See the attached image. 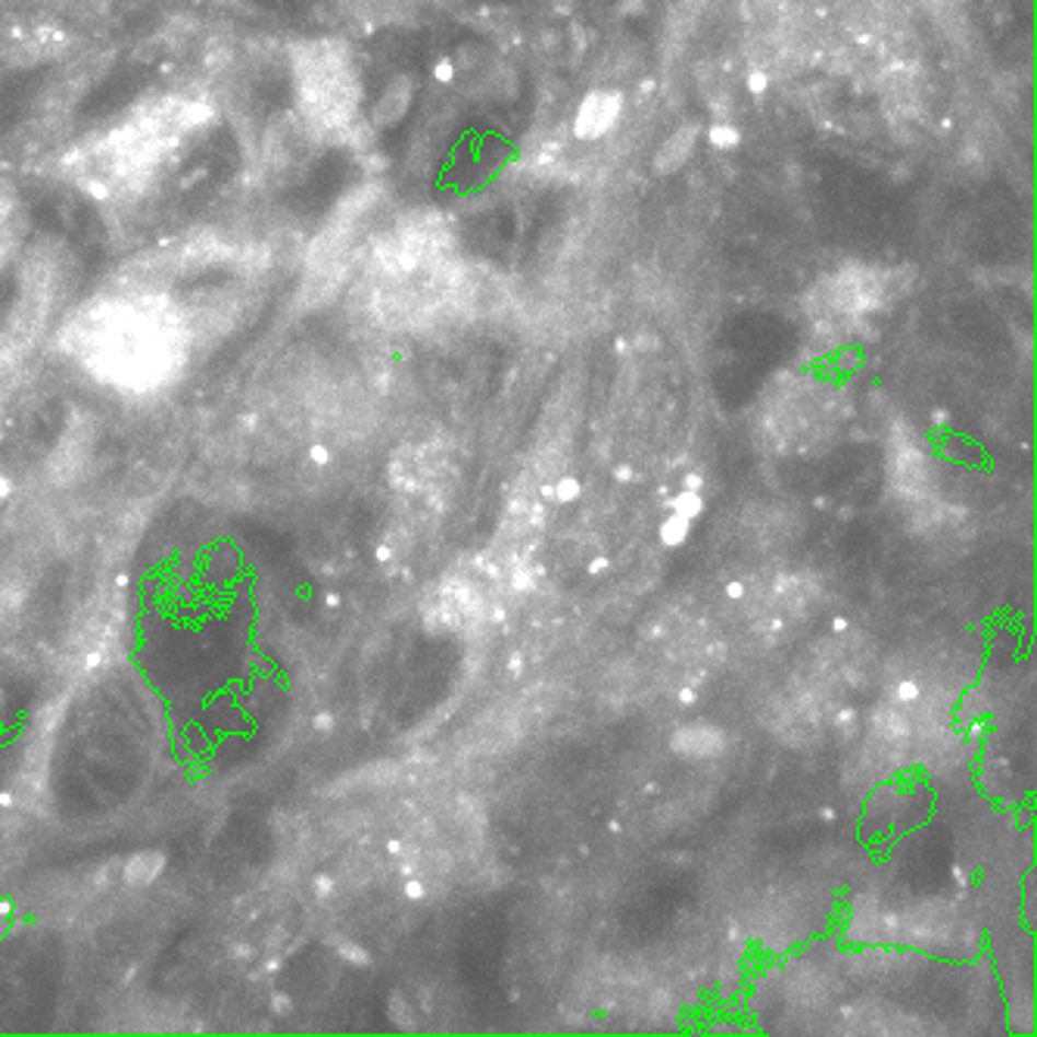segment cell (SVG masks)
Segmentation results:
<instances>
[{
    "instance_id": "23",
    "label": "cell",
    "mask_w": 1037,
    "mask_h": 1037,
    "mask_svg": "<svg viewBox=\"0 0 1037 1037\" xmlns=\"http://www.w3.org/2000/svg\"><path fill=\"white\" fill-rule=\"evenodd\" d=\"M832 630H835V632H844V630H848V620H844V617H835V620H832Z\"/></svg>"
},
{
    "instance_id": "6",
    "label": "cell",
    "mask_w": 1037,
    "mask_h": 1037,
    "mask_svg": "<svg viewBox=\"0 0 1037 1037\" xmlns=\"http://www.w3.org/2000/svg\"><path fill=\"white\" fill-rule=\"evenodd\" d=\"M698 138H701V125L698 123H686L679 125L676 131L667 135V141L657 147V153H654V172L657 175H673V172H679L683 165L689 163V156L695 153V147H698Z\"/></svg>"
},
{
    "instance_id": "15",
    "label": "cell",
    "mask_w": 1037,
    "mask_h": 1037,
    "mask_svg": "<svg viewBox=\"0 0 1037 1037\" xmlns=\"http://www.w3.org/2000/svg\"><path fill=\"white\" fill-rule=\"evenodd\" d=\"M748 88H751L754 94H764V91H767V75H764V72H751V75H748Z\"/></svg>"
},
{
    "instance_id": "12",
    "label": "cell",
    "mask_w": 1037,
    "mask_h": 1037,
    "mask_svg": "<svg viewBox=\"0 0 1037 1037\" xmlns=\"http://www.w3.org/2000/svg\"><path fill=\"white\" fill-rule=\"evenodd\" d=\"M895 695H897V701H907V704H910V701H919V686H916L913 679H900Z\"/></svg>"
},
{
    "instance_id": "25",
    "label": "cell",
    "mask_w": 1037,
    "mask_h": 1037,
    "mask_svg": "<svg viewBox=\"0 0 1037 1037\" xmlns=\"http://www.w3.org/2000/svg\"><path fill=\"white\" fill-rule=\"evenodd\" d=\"M543 499H555V487H551V483H546V487H543Z\"/></svg>"
},
{
    "instance_id": "13",
    "label": "cell",
    "mask_w": 1037,
    "mask_h": 1037,
    "mask_svg": "<svg viewBox=\"0 0 1037 1037\" xmlns=\"http://www.w3.org/2000/svg\"><path fill=\"white\" fill-rule=\"evenodd\" d=\"M511 586H514V592H529L533 590V573H529V570H517L514 580H511Z\"/></svg>"
},
{
    "instance_id": "16",
    "label": "cell",
    "mask_w": 1037,
    "mask_h": 1037,
    "mask_svg": "<svg viewBox=\"0 0 1037 1037\" xmlns=\"http://www.w3.org/2000/svg\"><path fill=\"white\" fill-rule=\"evenodd\" d=\"M406 897H411V900H421V897H424V885H421L418 878H411V882L406 885Z\"/></svg>"
},
{
    "instance_id": "7",
    "label": "cell",
    "mask_w": 1037,
    "mask_h": 1037,
    "mask_svg": "<svg viewBox=\"0 0 1037 1037\" xmlns=\"http://www.w3.org/2000/svg\"><path fill=\"white\" fill-rule=\"evenodd\" d=\"M411 97H415V84H411V79H406V75L393 79V82L384 88L381 101L374 103V113H371L374 128H393L396 123H403V116H406L408 106H411Z\"/></svg>"
},
{
    "instance_id": "3",
    "label": "cell",
    "mask_w": 1037,
    "mask_h": 1037,
    "mask_svg": "<svg viewBox=\"0 0 1037 1037\" xmlns=\"http://www.w3.org/2000/svg\"><path fill=\"white\" fill-rule=\"evenodd\" d=\"M296 94L312 135H337L356 125L359 79L346 44H305L296 54Z\"/></svg>"
},
{
    "instance_id": "2",
    "label": "cell",
    "mask_w": 1037,
    "mask_h": 1037,
    "mask_svg": "<svg viewBox=\"0 0 1037 1037\" xmlns=\"http://www.w3.org/2000/svg\"><path fill=\"white\" fill-rule=\"evenodd\" d=\"M197 123L200 113L194 103L178 97L150 103L79 153V178L103 184V190L143 182Z\"/></svg>"
},
{
    "instance_id": "17",
    "label": "cell",
    "mask_w": 1037,
    "mask_h": 1037,
    "mask_svg": "<svg viewBox=\"0 0 1037 1037\" xmlns=\"http://www.w3.org/2000/svg\"><path fill=\"white\" fill-rule=\"evenodd\" d=\"M509 671H511V676H521V671H524V654H521V651H514V654H511Z\"/></svg>"
},
{
    "instance_id": "5",
    "label": "cell",
    "mask_w": 1037,
    "mask_h": 1037,
    "mask_svg": "<svg viewBox=\"0 0 1037 1037\" xmlns=\"http://www.w3.org/2000/svg\"><path fill=\"white\" fill-rule=\"evenodd\" d=\"M624 116V94L620 91H608V88H598L583 97V103L576 106V116H573V135L580 141H598L614 131V125L620 123Z\"/></svg>"
},
{
    "instance_id": "19",
    "label": "cell",
    "mask_w": 1037,
    "mask_h": 1037,
    "mask_svg": "<svg viewBox=\"0 0 1037 1037\" xmlns=\"http://www.w3.org/2000/svg\"><path fill=\"white\" fill-rule=\"evenodd\" d=\"M676 698H679V704H686V708H691V704H695V701H698V691L691 689H679V695H676Z\"/></svg>"
},
{
    "instance_id": "21",
    "label": "cell",
    "mask_w": 1037,
    "mask_h": 1037,
    "mask_svg": "<svg viewBox=\"0 0 1037 1037\" xmlns=\"http://www.w3.org/2000/svg\"><path fill=\"white\" fill-rule=\"evenodd\" d=\"M614 477H617L620 483H630V480H632V468H627V465H620V468L614 470Z\"/></svg>"
},
{
    "instance_id": "1",
    "label": "cell",
    "mask_w": 1037,
    "mask_h": 1037,
    "mask_svg": "<svg viewBox=\"0 0 1037 1037\" xmlns=\"http://www.w3.org/2000/svg\"><path fill=\"white\" fill-rule=\"evenodd\" d=\"M66 337L101 381L150 389L182 368L190 325L178 303L160 296V290L131 287V293L84 305Z\"/></svg>"
},
{
    "instance_id": "18",
    "label": "cell",
    "mask_w": 1037,
    "mask_h": 1037,
    "mask_svg": "<svg viewBox=\"0 0 1037 1037\" xmlns=\"http://www.w3.org/2000/svg\"><path fill=\"white\" fill-rule=\"evenodd\" d=\"M605 570H608V558H605V555H598V558H592V564H590V573H592V576H598V573H605Z\"/></svg>"
},
{
    "instance_id": "9",
    "label": "cell",
    "mask_w": 1037,
    "mask_h": 1037,
    "mask_svg": "<svg viewBox=\"0 0 1037 1037\" xmlns=\"http://www.w3.org/2000/svg\"><path fill=\"white\" fill-rule=\"evenodd\" d=\"M671 509L673 514H683V517H701L704 514V499H701V492H695V489H683V492H676L671 499Z\"/></svg>"
},
{
    "instance_id": "26",
    "label": "cell",
    "mask_w": 1037,
    "mask_h": 1037,
    "mask_svg": "<svg viewBox=\"0 0 1037 1037\" xmlns=\"http://www.w3.org/2000/svg\"><path fill=\"white\" fill-rule=\"evenodd\" d=\"M848 720L854 723V711H841V723H848Z\"/></svg>"
},
{
    "instance_id": "11",
    "label": "cell",
    "mask_w": 1037,
    "mask_h": 1037,
    "mask_svg": "<svg viewBox=\"0 0 1037 1037\" xmlns=\"http://www.w3.org/2000/svg\"><path fill=\"white\" fill-rule=\"evenodd\" d=\"M580 480L576 477H561L558 483H555V502H561V505H570V502H576L580 499Z\"/></svg>"
},
{
    "instance_id": "20",
    "label": "cell",
    "mask_w": 1037,
    "mask_h": 1037,
    "mask_svg": "<svg viewBox=\"0 0 1037 1037\" xmlns=\"http://www.w3.org/2000/svg\"><path fill=\"white\" fill-rule=\"evenodd\" d=\"M701 487H704V477H701V474H689V477H686V489L701 492Z\"/></svg>"
},
{
    "instance_id": "24",
    "label": "cell",
    "mask_w": 1037,
    "mask_h": 1037,
    "mask_svg": "<svg viewBox=\"0 0 1037 1037\" xmlns=\"http://www.w3.org/2000/svg\"><path fill=\"white\" fill-rule=\"evenodd\" d=\"M819 816H823L826 823H832V819H835V811H832V807H823V811H819Z\"/></svg>"
},
{
    "instance_id": "14",
    "label": "cell",
    "mask_w": 1037,
    "mask_h": 1037,
    "mask_svg": "<svg viewBox=\"0 0 1037 1037\" xmlns=\"http://www.w3.org/2000/svg\"><path fill=\"white\" fill-rule=\"evenodd\" d=\"M726 598L742 602V598H745V583H742V580H730V583H726Z\"/></svg>"
},
{
    "instance_id": "22",
    "label": "cell",
    "mask_w": 1037,
    "mask_h": 1037,
    "mask_svg": "<svg viewBox=\"0 0 1037 1037\" xmlns=\"http://www.w3.org/2000/svg\"><path fill=\"white\" fill-rule=\"evenodd\" d=\"M620 10H624V13H639L642 3H639V0H620Z\"/></svg>"
},
{
    "instance_id": "8",
    "label": "cell",
    "mask_w": 1037,
    "mask_h": 1037,
    "mask_svg": "<svg viewBox=\"0 0 1037 1037\" xmlns=\"http://www.w3.org/2000/svg\"><path fill=\"white\" fill-rule=\"evenodd\" d=\"M689 533H691L689 517H683V514H671V517L661 524V543H664L667 549H679V546L689 539Z\"/></svg>"
},
{
    "instance_id": "10",
    "label": "cell",
    "mask_w": 1037,
    "mask_h": 1037,
    "mask_svg": "<svg viewBox=\"0 0 1037 1037\" xmlns=\"http://www.w3.org/2000/svg\"><path fill=\"white\" fill-rule=\"evenodd\" d=\"M708 141H711L716 150H733V147H738V141H742V135H738L735 125L716 123L713 128H708Z\"/></svg>"
},
{
    "instance_id": "4",
    "label": "cell",
    "mask_w": 1037,
    "mask_h": 1037,
    "mask_svg": "<svg viewBox=\"0 0 1037 1037\" xmlns=\"http://www.w3.org/2000/svg\"><path fill=\"white\" fill-rule=\"evenodd\" d=\"M885 284L888 275L875 271V268H844L841 275H835L832 281V303L844 312H866L885 300Z\"/></svg>"
}]
</instances>
